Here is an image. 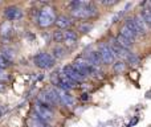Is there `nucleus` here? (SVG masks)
Segmentation results:
<instances>
[{
    "label": "nucleus",
    "instance_id": "nucleus-1",
    "mask_svg": "<svg viewBox=\"0 0 151 127\" xmlns=\"http://www.w3.org/2000/svg\"><path fill=\"white\" fill-rule=\"evenodd\" d=\"M97 15V7L90 1H81V5L72 9V16L76 19H90Z\"/></svg>",
    "mask_w": 151,
    "mask_h": 127
},
{
    "label": "nucleus",
    "instance_id": "nucleus-2",
    "mask_svg": "<svg viewBox=\"0 0 151 127\" xmlns=\"http://www.w3.org/2000/svg\"><path fill=\"white\" fill-rule=\"evenodd\" d=\"M56 20H57V17H56V12H55V8L53 7L45 5V7H42L41 9H40L39 19H37L40 27L48 28V27H50L53 23L56 24Z\"/></svg>",
    "mask_w": 151,
    "mask_h": 127
},
{
    "label": "nucleus",
    "instance_id": "nucleus-3",
    "mask_svg": "<svg viewBox=\"0 0 151 127\" xmlns=\"http://www.w3.org/2000/svg\"><path fill=\"white\" fill-rule=\"evenodd\" d=\"M35 113H36V118L45 123H49L53 119V111L49 107V105L44 103V102H37L35 105Z\"/></svg>",
    "mask_w": 151,
    "mask_h": 127
},
{
    "label": "nucleus",
    "instance_id": "nucleus-4",
    "mask_svg": "<svg viewBox=\"0 0 151 127\" xmlns=\"http://www.w3.org/2000/svg\"><path fill=\"white\" fill-rule=\"evenodd\" d=\"M33 62L36 64V66L41 67V69H48L55 65V57L50 56L49 53H39L35 56Z\"/></svg>",
    "mask_w": 151,
    "mask_h": 127
},
{
    "label": "nucleus",
    "instance_id": "nucleus-5",
    "mask_svg": "<svg viewBox=\"0 0 151 127\" xmlns=\"http://www.w3.org/2000/svg\"><path fill=\"white\" fill-rule=\"evenodd\" d=\"M98 52H99V55H101L104 64L110 65V64L114 62V60H115V55H114V52H113V49L110 48V45H109V44H105V42L99 44V47H98Z\"/></svg>",
    "mask_w": 151,
    "mask_h": 127
},
{
    "label": "nucleus",
    "instance_id": "nucleus-6",
    "mask_svg": "<svg viewBox=\"0 0 151 127\" xmlns=\"http://www.w3.org/2000/svg\"><path fill=\"white\" fill-rule=\"evenodd\" d=\"M40 99H41V102L49 105V106L60 102V97H58V93L56 89H47V90H44L41 93V95H40Z\"/></svg>",
    "mask_w": 151,
    "mask_h": 127
},
{
    "label": "nucleus",
    "instance_id": "nucleus-7",
    "mask_svg": "<svg viewBox=\"0 0 151 127\" xmlns=\"http://www.w3.org/2000/svg\"><path fill=\"white\" fill-rule=\"evenodd\" d=\"M4 15L7 17L8 21H16V20H20L23 17V9L16 5H11V7L5 8L4 11Z\"/></svg>",
    "mask_w": 151,
    "mask_h": 127
},
{
    "label": "nucleus",
    "instance_id": "nucleus-8",
    "mask_svg": "<svg viewBox=\"0 0 151 127\" xmlns=\"http://www.w3.org/2000/svg\"><path fill=\"white\" fill-rule=\"evenodd\" d=\"M109 45H110V48H111V49H113V52H114L115 57H119L121 60H126V61L129 60V57H130V55H131V53L129 52L127 49H125V48H122V47H121V45H118L117 40H113V41H111V44H109Z\"/></svg>",
    "mask_w": 151,
    "mask_h": 127
},
{
    "label": "nucleus",
    "instance_id": "nucleus-9",
    "mask_svg": "<svg viewBox=\"0 0 151 127\" xmlns=\"http://www.w3.org/2000/svg\"><path fill=\"white\" fill-rule=\"evenodd\" d=\"M63 73L66 75V77L70 78V80H73L74 82H80V81H82L83 78H85V75L81 74L73 65H68V66H65L64 70H63Z\"/></svg>",
    "mask_w": 151,
    "mask_h": 127
},
{
    "label": "nucleus",
    "instance_id": "nucleus-10",
    "mask_svg": "<svg viewBox=\"0 0 151 127\" xmlns=\"http://www.w3.org/2000/svg\"><path fill=\"white\" fill-rule=\"evenodd\" d=\"M78 41V34L77 32L72 31V29H66L64 31V44L66 47H74Z\"/></svg>",
    "mask_w": 151,
    "mask_h": 127
},
{
    "label": "nucleus",
    "instance_id": "nucleus-11",
    "mask_svg": "<svg viewBox=\"0 0 151 127\" xmlns=\"http://www.w3.org/2000/svg\"><path fill=\"white\" fill-rule=\"evenodd\" d=\"M58 93V97H60V102H63L64 105L66 106H73L74 105V99L70 94L68 93L66 90H63V89H56Z\"/></svg>",
    "mask_w": 151,
    "mask_h": 127
},
{
    "label": "nucleus",
    "instance_id": "nucleus-12",
    "mask_svg": "<svg viewBox=\"0 0 151 127\" xmlns=\"http://www.w3.org/2000/svg\"><path fill=\"white\" fill-rule=\"evenodd\" d=\"M72 24H73L72 19H70V17H68V16H65V15L58 16L57 20H56V25H57V27H58V29H61V31H64V29L66 31V28H69V27H70Z\"/></svg>",
    "mask_w": 151,
    "mask_h": 127
},
{
    "label": "nucleus",
    "instance_id": "nucleus-13",
    "mask_svg": "<svg viewBox=\"0 0 151 127\" xmlns=\"http://www.w3.org/2000/svg\"><path fill=\"white\" fill-rule=\"evenodd\" d=\"M133 19H134V23H135L137 28H138V31H139V34H146L147 33V24L145 23L143 17H142L141 15H137V16H134Z\"/></svg>",
    "mask_w": 151,
    "mask_h": 127
},
{
    "label": "nucleus",
    "instance_id": "nucleus-14",
    "mask_svg": "<svg viewBox=\"0 0 151 127\" xmlns=\"http://www.w3.org/2000/svg\"><path fill=\"white\" fill-rule=\"evenodd\" d=\"M88 61L90 62L93 66H98V65H101V64H104V61H102V57H101V55H99V52L97 50V52H89V55H88Z\"/></svg>",
    "mask_w": 151,
    "mask_h": 127
},
{
    "label": "nucleus",
    "instance_id": "nucleus-15",
    "mask_svg": "<svg viewBox=\"0 0 151 127\" xmlns=\"http://www.w3.org/2000/svg\"><path fill=\"white\" fill-rule=\"evenodd\" d=\"M119 34H122L123 37H126V39H127V40H130V41H133V42L135 41L137 39H138V34H135L133 31H131V29H129L125 25V24H123V27H122V28H121Z\"/></svg>",
    "mask_w": 151,
    "mask_h": 127
},
{
    "label": "nucleus",
    "instance_id": "nucleus-16",
    "mask_svg": "<svg viewBox=\"0 0 151 127\" xmlns=\"http://www.w3.org/2000/svg\"><path fill=\"white\" fill-rule=\"evenodd\" d=\"M11 32H12V24H11V21L7 20V21L0 24V34H1L3 37L9 36Z\"/></svg>",
    "mask_w": 151,
    "mask_h": 127
},
{
    "label": "nucleus",
    "instance_id": "nucleus-17",
    "mask_svg": "<svg viewBox=\"0 0 151 127\" xmlns=\"http://www.w3.org/2000/svg\"><path fill=\"white\" fill-rule=\"evenodd\" d=\"M115 40H117L118 45H121V47H122V48H125V49H127V50L130 49V48L133 47V44H134L133 41H130V40H127V39H126V37H123L122 34H118V36H117V39H115Z\"/></svg>",
    "mask_w": 151,
    "mask_h": 127
},
{
    "label": "nucleus",
    "instance_id": "nucleus-18",
    "mask_svg": "<svg viewBox=\"0 0 151 127\" xmlns=\"http://www.w3.org/2000/svg\"><path fill=\"white\" fill-rule=\"evenodd\" d=\"M28 127H52V126H50L49 123H45L35 117V118H32V119H28Z\"/></svg>",
    "mask_w": 151,
    "mask_h": 127
},
{
    "label": "nucleus",
    "instance_id": "nucleus-19",
    "mask_svg": "<svg viewBox=\"0 0 151 127\" xmlns=\"http://www.w3.org/2000/svg\"><path fill=\"white\" fill-rule=\"evenodd\" d=\"M139 15L143 17V20H145V23L147 24V27L151 28V9H149V8H143Z\"/></svg>",
    "mask_w": 151,
    "mask_h": 127
},
{
    "label": "nucleus",
    "instance_id": "nucleus-20",
    "mask_svg": "<svg viewBox=\"0 0 151 127\" xmlns=\"http://www.w3.org/2000/svg\"><path fill=\"white\" fill-rule=\"evenodd\" d=\"M125 69H126L125 61H117V62L113 65V70H114L115 73H118V74H121V73H122Z\"/></svg>",
    "mask_w": 151,
    "mask_h": 127
},
{
    "label": "nucleus",
    "instance_id": "nucleus-21",
    "mask_svg": "<svg viewBox=\"0 0 151 127\" xmlns=\"http://www.w3.org/2000/svg\"><path fill=\"white\" fill-rule=\"evenodd\" d=\"M65 56V49L63 47H56L53 48V57L56 58H63Z\"/></svg>",
    "mask_w": 151,
    "mask_h": 127
},
{
    "label": "nucleus",
    "instance_id": "nucleus-22",
    "mask_svg": "<svg viewBox=\"0 0 151 127\" xmlns=\"http://www.w3.org/2000/svg\"><path fill=\"white\" fill-rule=\"evenodd\" d=\"M53 40H55L56 42H64V31H61V29L56 31L55 33H53Z\"/></svg>",
    "mask_w": 151,
    "mask_h": 127
},
{
    "label": "nucleus",
    "instance_id": "nucleus-23",
    "mask_svg": "<svg viewBox=\"0 0 151 127\" xmlns=\"http://www.w3.org/2000/svg\"><path fill=\"white\" fill-rule=\"evenodd\" d=\"M3 56H4V57L11 62V61L13 60V56H15V55H13V50L12 49H9V48H5V49L3 50Z\"/></svg>",
    "mask_w": 151,
    "mask_h": 127
},
{
    "label": "nucleus",
    "instance_id": "nucleus-24",
    "mask_svg": "<svg viewBox=\"0 0 151 127\" xmlns=\"http://www.w3.org/2000/svg\"><path fill=\"white\" fill-rule=\"evenodd\" d=\"M90 29H91V25H90V24L83 23V24H81V25H80V31L82 32V33H88Z\"/></svg>",
    "mask_w": 151,
    "mask_h": 127
},
{
    "label": "nucleus",
    "instance_id": "nucleus-25",
    "mask_svg": "<svg viewBox=\"0 0 151 127\" xmlns=\"http://www.w3.org/2000/svg\"><path fill=\"white\" fill-rule=\"evenodd\" d=\"M127 62L129 64H131V65H135V64H138L139 62V58L137 57L134 53H131L130 55V57H129V60H127Z\"/></svg>",
    "mask_w": 151,
    "mask_h": 127
},
{
    "label": "nucleus",
    "instance_id": "nucleus-26",
    "mask_svg": "<svg viewBox=\"0 0 151 127\" xmlns=\"http://www.w3.org/2000/svg\"><path fill=\"white\" fill-rule=\"evenodd\" d=\"M102 4L104 5H113V4H117V1L115 0H102Z\"/></svg>",
    "mask_w": 151,
    "mask_h": 127
},
{
    "label": "nucleus",
    "instance_id": "nucleus-27",
    "mask_svg": "<svg viewBox=\"0 0 151 127\" xmlns=\"http://www.w3.org/2000/svg\"><path fill=\"white\" fill-rule=\"evenodd\" d=\"M8 75L4 73V69H0V80H8Z\"/></svg>",
    "mask_w": 151,
    "mask_h": 127
},
{
    "label": "nucleus",
    "instance_id": "nucleus-28",
    "mask_svg": "<svg viewBox=\"0 0 151 127\" xmlns=\"http://www.w3.org/2000/svg\"><path fill=\"white\" fill-rule=\"evenodd\" d=\"M4 89H5L4 83H1V82H0V91H3V90H4Z\"/></svg>",
    "mask_w": 151,
    "mask_h": 127
},
{
    "label": "nucleus",
    "instance_id": "nucleus-29",
    "mask_svg": "<svg viewBox=\"0 0 151 127\" xmlns=\"http://www.w3.org/2000/svg\"><path fill=\"white\" fill-rule=\"evenodd\" d=\"M149 9H151V3H149Z\"/></svg>",
    "mask_w": 151,
    "mask_h": 127
},
{
    "label": "nucleus",
    "instance_id": "nucleus-30",
    "mask_svg": "<svg viewBox=\"0 0 151 127\" xmlns=\"http://www.w3.org/2000/svg\"><path fill=\"white\" fill-rule=\"evenodd\" d=\"M0 55H1V52H0Z\"/></svg>",
    "mask_w": 151,
    "mask_h": 127
}]
</instances>
